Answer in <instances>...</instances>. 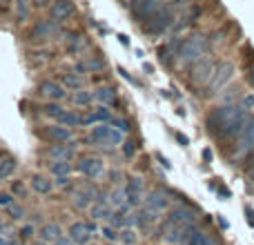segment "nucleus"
<instances>
[{
  "label": "nucleus",
  "mask_w": 254,
  "mask_h": 245,
  "mask_svg": "<svg viewBox=\"0 0 254 245\" xmlns=\"http://www.w3.org/2000/svg\"><path fill=\"white\" fill-rule=\"evenodd\" d=\"M250 121H252V114L248 107L230 103V105L216 107V110L207 116V127H210L216 136H223V138H239V136L248 129Z\"/></svg>",
  "instance_id": "nucleus-1"
},
{
  "label": "nucleus",
  "mask_w": 254,
  "mask_h": 245,
  "mask_svg": "<svg viewBox=\"0 0 254 245\" xmlns=\"http://www.w3.org/2000/svg\"><path fill=\"white\" fill-rule=\"evenodd\" d=\"M205 49H207V38L203 34H192L181 43L179 49V62L181 65H194L198 58L205 56Z\"/></svg>",
  "instance_id": "nucleus-2"
},
{
  "label": "nucleus",
  "mask_w": 254,
  "mask_h": 245,
  "mask_svg": "<svg viewBox=\"0 0 254 245\" xmlns=\"http://www.w3.org/2000/svg\"><path fill=\"white\" fill-rule=\"evenodd\" d=\"M89 138L96 145H105V147H116V145H123V131L116 129L112 122H98L92 127V134Z\"/></svg>",
  "instance_id": "nucleus-3"
},
{
  "label": "nucleus",
  "mask_w": 254,
  "mask_h": 245,
  "mask_svg": "<svg viewBox=\"0 0 254 245\" xmlns=\"http://www.w3.org/2000/svg\"><path fill=\"white\" fill-rule=\"evenodd\" d=\"M216 65H219V62H216L212 56L198 58V61L192 65V69H190V80H192L194 85H207L212 80V76H214Z\"/></svg>",
  "instance_id": "nucleus-4"
},
{
  "label": "nucleus",
  "mask_w": 254,
  "mask_h": 245,
  "mask_svg": "<svg viewBox=\"0 0 254 245\" xmlns=\"http://www.w3.org/2000/svg\"><path fill=\"white\" fill-rule=\"evenodd\" d=\"M196 228V225H181V223H174V221L167 219L165 223H163V239H165L170 245H185L188 241L190 232Z\"/></svg>",
  "instance_id": "nucleus-5"
},
{
  "label": "nucleus",
  "mask_w": 254,
  "mask_h": 245,
  "mask_svg": "<svg viewBox=\"0 0 254 245\" xmlns=\"http://www.w3.org/2000/svg\"><path fill=\"white\" fill-rule=\"evenodd\" d=\"M232 76H234V65H232V62H230V61L219 62V65H216L214 76H212V80L207 83L205 92H207V94H216L219 89H223L225 85L232 80Z\"/></svg>",
  "instance_id": "nucleus-6"
},
{
  "label": "nucleus",
  "mask_w": 254,
  "mask_h": 245,
  "mask_svg": "<svg viewBox=\"0 0 254 245\" xmlns=\"http://www.w3.org/2000/svg\"><path fill=\"white\" fill-rule=\"evenodd\" d=\"M172 20H174V11H172V7L163 4V7L158 9V11L154 13L147 22H145V31H147V34H152V36L154 34H161L165 27H170Z\"/></svg>",
  "instance_id": "nucleus-7"
},
{
  "label": "nucleus",
  "mask_w": 254,
  "mask_h": 245,
  "mask_svg": "<svg viewBox=\"0 0 254 245\" xmlns=\"http://www.w3.org/2000/svg\"><path fill=\"white\" fill-rule=\"evenodd\" d=\"M129 7H131V13H134L138 20L147 22L149 18L163 7V0H131Z\"/></svg>",
  "instance_id": "nucleus-8"
},
{
  "label": "nucleus",
  "mask_w": 254,
  "mask_h": 245,
  "mask_svg": "<svg viewBox=\"0 0 254 245\" xmlns=\"http://www.w3.org/2000/svg\"><path fill=\"white\" fill-rule=\"evenodd\" d=\"M76 170L80 174L89 176V179H101L105 174V165H103V161L98 156H83L78 161V165H76Z\"/></svg>",
  "instance_id": "nucleus-9"
},
{
  "label": "nucleus",
  "mask_w": 254,
  "mask_h": 245,
  "mask_svg": "<svg viewBox=\"0 0 254 245\" xmlns=\"http://www.w3.org/2000/svg\"><path fill=\"white\" fill-rule=\"evenodd\" d=\"M38 94L43 98H49V101L58 103L67 96V87L63 83H56V80H43L38 85Z\"/></svg>",
  "instance_id": "nucleus-10"
},
{
  "label": "nucleus",
  "mask_w": 254,
  "mask_h": 245,
  "mask_svg": "<svg viewBox=\"0 0 254 245\" xmlns=\"http://www.w3.org/2000/svg\"><path fill=\"white\" fill-rule=\"evenodd\" d=\"M94 196H98L96 189H94L92 185H83V187H78L71 194V205H74L76 210H89Z\"/></svg>",
  "instance_id": "nucleus-11"
},
{
  "label": "nucleus",
  "mask_w": 254,
  "mask_h": 245,
  "mask_svg": "<svg viewBox=\"0 0 254 245\" xmlns=\"http://www.w3.org/2000/svg\"><path fill=\"white\" fill-rule=\"evenodd\" d=\"M45 154H47V158H52V161H71V158L76 156V143L74 140H71V143H56Z\"/></svg>",
  "instance_id": "nucleus-12"
},
{
  "label": "nucleus",
  "mask_w": 254,
  "mask_h": 245,
  "mask_svg": "<svg viewBox=\"0 0 254 245\" xmlns=\"http://www.w3.org/2000/svg\"><path fill=\"white\" fill-rule=\"evenodd\" d=\"M43 136L54 140V143H71V140H74V127L52 125V127H45Z\"/></svg>",
  "instance_id": "nucleus-13"
},
{
  "label": "nucleus",
  "mask_w": 254,
  "mask_h": 245,
  "mask_svg": "<svg viewBox=\"0 0 254 245\" xmlns=\"http://www.w3.org/2000/svg\"><path fill=\"white\" fill-rule=\"evenodd\" d=\"M58 34V20H40V22H36L34 25V29H31V38L34 40H47V38H52V36H56Z\"/></svg>",
  "instance_id": "nucleus-14"
},
{
  "label": "nucleus",
  "mask_w": 254,
  "mask_h": 245,
  "mask_svg": "<svg viewBox=\"0 0 254 245\" xmlns=\"http://www.w3.org/2000/svg\"><path fill=\"white\" fill-rule=\"evenodd\" d=\"M49 16L58 22L67 20V18L74 16V2H71V0H54V2L49 4Z\"/></svg>",
  "instance_id": "nucleus-15"
},
{
  "label": "nucleus",
  "mask_w": 254,
  "mask_h": 245,
  "mask_svg": "<svg viewBox=\"0 0 254 245\" xmlns=\"http://www.w3.org/2000/svg\"><path fill=\"white\" fill-rule=\"evenodd\" d=\"M127 196H129V205H138V203H143L145 198V185H143V179L140 176H131L129 181H127Z\"/></svg>",
  "instance_id": "nucleus-16"
},
{
  "label": "nucleus",
  "mask_w": 254,
  "mask_h": 245,
  "mask_svg": "<svg viewBox=\"0 0 254 245\" xmlns=\"http://www.w3.org/2000/svg\"><path fill=\"white\" fill-rule=\"evenodd\" d=\"M170 221L181 223V225H196V212L190 210V207H185V205L172 207L170 210Z\"/></svg>",
  "instance_id": "nucleus-17"
},
{
  "label": "nucleus",
  "mask_w": 254,
  "mask_h": 245,
  "mask_svg": "<svg viewBox=\"0 0 254 245\" xmlns=\"http://www.w3.org/2000/svg\"><path fill=\"white\" fill-rule=\"evenodd\" d=\"M254 147V116H252V121H250V125H248V129L243 131L241 136H239V140H237V156L241 158V156H246L248 152Z\"/></svg>",
  "instance_id": "nucleus-18"
},
{
  "label": "nucleus",
  "mask_w": 254,
  "mask_h": 245,
  "mask_svg": "<svg viewBox=\"0 0 254 245\" xmlns=\"http://www.w3.org/2000/svg\"><path fill=\"white\" fill-rule=\"evenodd\" d=\"M69 237L74 239L76 245H87L92 241V230H89L87 223H83V221H76V223L69 225Z\"/></svg>",
  "instance_id": "nucleus-19"
},
{
  "label": "nucleus",
  "mask_w": 254,
  "mask_h": 245,
  "mask_svg": "<svg viewBox=\"0 0 254 245\" xmlns=\"http://www.w3.org/2000/svg\"><path fill=\"white\" fill-rule=\"evenodd\" d=\"M38 237H40V241H43V243L54 245L58 239L63 237V230H61V225H58V223H45L43 228H40Z\"/></svg>",
  "instance_id": "nucleus-20"
},
{
  "label": "nucleus",
  "mask_w": 254,
  "mask_h": 245,
  "mask_svg": "<svg viewBox=\"0 0 254 245\" xmlns=\"http://www.w3.org/2000/svg\"><path fill=\"white\" fill-rule=\"evenodd\" d=\"M143 205H145V207H152V210H156V212H161V214H163V210L167 207V198H165V194H163V192L154 189V192L145 194Z\"/></svg>",
  "instance_id": "nucleus-21"
},
{
  "label": "nucleus",
  "mask_w": 254,
  "mask_h": 245,
  "mask_svg": "<svg viewBox=\"0 0 254 245\" xmlns=\"http://www.w3.org/2000/svg\"><path fill=\"white\" fill-rule=\"evenodd\" d=\"M185 245H216V239L212 237V234H207L205 230L194 228L192 232H190V237H188V241H185Z\"/></svg>",
  "instance_id": "nucleus-22"
},
{
  "label": "nucleus",
  "mask_w": 254,
  "mask_h": 245,
  "mask_svg": "<svg viewBox=\"0 0 254 245\" xmlns=\"http://www.w3.org/2000/svg\"><path fill=\"white\" fill-rule=\"evenodd\" d=\"M94 98H96L101 105H114L116 103V89L110 87V85H103V87H96L94 89Z\"/></svg>",
  "instance_id": "nucleus-23"
},
{
  "label": "nucleus",
  "mask_w": 254,
  "mask_h": 245,
  "mask_svg": "<svg viewBox=\"0 0 254 245\" xmlns=\"http://www.w3.org/2000/svg\"><path fill=\"white\" fill-rule=\"evenodd\" d=\"M61 83L65 85L67 89H71V92H76V89H83L85 87V78L80 74H76V71H67V74H61Z\"/></svg>",
  "instance_id": "nucleus-24"
},
{
  "label": "nucleus",
  "mask_w": 254,
  "mask_h": 245,
  "mask_svg": "<svg viewBox=\"0 0 254 245\" xmlns=\"http://www.w3.org/2000/svg\"><path fill=\"white\" fill-rule=\"evenodd\" d=\"M110 203L116 207H125L129 205V196H127V187H123V185H116L114 189H112L110 194Z\"/></svg>",
  "instance_id": "nucleus-25"
},
{
  "label": "nucleus",
  "mask_w": 254,
  "mask_h": 245,
  "mask_svg": "<svg viewBox=\"0 0 254 245\" xmlns=\"http://www.w3.org/2000/svg\"><path fill=\"white\" fill-rule=\"evenodd\" d=\"M31 187H34L38 194H52L54 183L47 179V176H40V174H36V176H31Z\"/></svg>",
  "instance_id": "nucleus-26"
},
{
  "label": "nucleus",
  "mask_w": 254,
  "mask_h": 245,
  "mask_svg": "<svg viewBox=\"0 0 254 245\" xmlns=\"http://www.w3.org/2000/svg\"><path fill=\"white\" fill-rule=\"evenodd\" d=\"M56 122L58 125H65V127H78V125H83V116L71 112V110H65V114H63Z\"/></svg>",
  "instance_id": "nucleus-27"
},
{
  "label": "nucleus",
  "mask_w": 254,
  "mask_h": 245,
  "mask_svg": "<svg viewBox=\"0 0 254 245\" xmlns=\"http://www.w3.org/2000/svg\"><path fill=\"white\" fill-rule=\"evenodd\" d=\"M49 172L54 176H69L71 174V161H52L49 163Z\"/></svg>",
  "instance_id": "nucleus-28"
},
{
  "label": "nucleus",
  "mask_w": 254,
  "mask_h": 245,
  "mask_svg": "<svg viewBox=\"0 0 254 245\" xmlns=\"http://www.w3.org/2000/svg\"><path fill=\"white\" fill-rule=\"evenodd\" d=\"M89 216L96 221H103V219H112V210L107 203H96V205L89 207Z\"/></svg>",
  "instance_id": "nucleus-29"
},
{
  "label": "nucleus",
  "mask_w": 254,
  "mask_h": 245,
  "mask_svg": "<svg viewBox=\"0 0 254 245\" xmlns=\"http://www.w3.org/2000/svg\"><path fill=\"white\" fill-rule=\"evenodd\" d=\"M71 101L76 103V105H83V107H87L92 101H96L94 98V92H83V89H76L74 94H71Z\"/></svg>",
  "instance_id": "nucleus-30"
},
{
  "label": "nucleus",
  "mask_w": 254,
  "mask_h": 245,
  "mask_svg": "<svg viewBox=\"0 0 254 245\" xmlns=\"http://www.w3.org/2000/svg\"><path fill=\"white\" fill-rule=\"evenodd\" d=\"M105 67V62L101 61V58H96V61H83L76 65V71H98Z\"/></svg>",
  "instance_id": "nucleus-31"
},
{
  "label": "nucleus",
  "mask_w": 254,
  "mask_h": 245,
  "mask_svg": "<svg viewBox=\"0 0 254 245\" xmlns=\"http://www.w3.org/2000/svg\"><path fill=\"white\" fill-rule=\"evenodd\" d=\"M13 167H16V158H13V156H7V154H4L2 163H0V181L7 179V176L13 172Z\"/></svg>",
  "instance_id": "nucleus-32"
},
{
  "label": "nucleus",
  "mask_w": 254,
  "mask_h": 245,
  "mask_svg": "<svg viewBox=\"0 0 254 245\" xmlns=\"http://www.w3.org/2000/svg\"><path fill=\"white\" fill-rule=\"evenodd\" d=\"M45 114H47L49 119L58 121L63 114H65V107H61V105H58V103H49V105L45 107Z\"/></svg>",
  "instance_id": "nucleus-33"
},
{
  "label": "nucleus",
  "mask_w": 254,
  "mask_h": 245,
  "mask_svg": "<svg viewBox=\"0 0 254 245\" xmlns=\"http://www.w3.org/2000/svg\"><path fill=\"white\" fill-rule=\"evenodd\" d=\"M101 234H103V239H107V241H112V243H116V241L121 239V234H116L114 225H103V228H101Z\"/></svg>",
  "instance_id": "nucleus-34"
},
{
  "label": "nucleus",
  "mask_w": 254,
  "mask_h": 245,
  "mask_svg": "<svg viewBox=\"0 0 254 245\" xmlns=\"http://www.w3.org/2000/svg\"><path fill=\"white\" fill-rule=\"evenodd\" d=\"M31 2H34V0H16L18 18H27V13H29V9H31Z\"/></svg>",
  "instance_id": "nucleus-35"
},
{
  "label": "nucleus",
  "mask_w": 254,
  "mask_h": 245,
  "mask_svg": "<svg viewBox=\"0 0 254 245\" xmlns=\"http://www.w3.org/2000/svg\"><path fill=\"white\" fill-rule=\"evenodd\" d=\"M7 212H9V216H11L13 221H20L22 216H25V207L18 205V203H11V205H7Z\"/></svg>",
  "instance_id": "nucleus-36"
},
{
  "label": "nucleus",
  "mask_w": 254,
  "mask_h": 245,
  "mask_svg": "<svg viewBox=\"0 0 254 245\" xmlns=\"http://www.w3.org/2000/svg\"><path fill=\"white\" fill-rule=\"evenodd\" d=\"M119 234H121L119 241H121V243H125V245H131V243L136 241V232H134L131 228H123Z\"/></svg>",
  "instance_id": "nucleus-37"
},
{
  "label": "nucleus",
  "mask_w": 254,
  "mask_h": 245,
  "mask_svg": "<svg viewBox=\"0 0 254 245\" xmlns=\"http://www.w3.org/2000/svg\"><path fill=\"white\" fill-rule=\"evenodd\" d=\"M112 125H114L116 129H121L123 134L129 131V121H127V119H112Z\"/></svg>",
  "instance_id": "nucleus-38"
},
{
  "label": "nucleus",
  "mask_w": 254,
  "mask_h": 245,
  "mask_svg": "<svg viewBox=\"0 0 254 245\" xmlns=\"http://www.w3.org/2000/svg\"><path fill=\"white\" fill-rule=\"evenodd\" d=\"M11 203H13V194L0 192V205H11Z\"/></svg>",
  "instance_id": "nucleus-39"
},
{
  "label": "nucleus",
  "mask_w": 254,
  "mask_h": 245,
  "mask_svg": "<svg viewBox=\"0 0 254 245\" xmlns=\"http://www.w3.org/2000/svg\"><path fill=\"white\" fill-rule=\"evenodd\" d=\"M36 230H34V225H25V228L20 230V237L22 239H31V234H34Z\"/></svg>",
  "instance_id": "nucleus-40"
},
{
  "label": "nucleus",
  "mask_w": 254,
  "mask_h": 245,
  "mask_svg": "<svg viewBox=\"0 0 254 245\" xmlns=\"http://www.w3.org/2000/svg\"><path fill=\"white\" fill-rule=\"evenodd\" d=\"M54 245H76V243H74V239L71 237H61Z\"/></svg>",
  "instance_id": "nucleus-41"
},
{
  "label": "nucleus",
  "mask_w": 254,
  "mask_h": 245,
  "mask_svg": "<svg viewBox=\"0 0 254 245\" xmlns=\"http://www.w3.org/2000/svg\"><path fill=\"white\" fill-rule=\"evenodd\" d=\"M56 185H61V187L69 185V176H56Z\"/></svg>",
  "instance_id": "nucleus-42"
},
{
  "label": "nucleus",
  "mask_w": 254,
  "mask_h": 245,
  "mask_svg": "<svg viewBox=\"0 0 254 245\" xmlns=\"http://www.w3.org/2000/svg\"><path fill=\"white\" fill-rule=\"evenodd\" d=\"M156 158H158V161H161V165L165 167V170H170V167H172V165H170V161H167V158L163 156V154H156Z\"/></svg>",
  "instance_id": "nucleus-43"
},
{
  "label": "nucleus",
  "mask_w": 254,
  "mask_h": 245,
  "mask_svg": "<svg viewBox=\"0 0 254 245\" xmlns=\"http://www.w3.org/2000/svg\"><path fill=\"white\" fill-rule=\"evenodd\" d=\"M125 154H127V156H131V154H134V143H131V140H127V143H125Z\"/></svg>",
  "instance_id": "nucleus-44"
},
{
  "label": "nucleus",
  "mask_w": 254,
  "mask_h": 245,
  "mask_svg": "<svg viewBox=\"0 0 254 245\" xmlns=\"http://www.w3.org/2000/svg\"><path fill=\"white\" fill-rule=\"evenodd\" d=\"M246 214H248V223L254 225V212H252V207H246Z\"/></svg>",
  "instance_id": "nucleus-45"
},
{
  "label": "nucleus",
  "mask_w": 254,
  "mask_h": 245,
  "mask_svg": "<svg viewBox=\"0 0 254 245\" xmlns=\"http://www.w3.org/2000/svg\"><path fill=\"white\" fill-rule=\"evenodd\" d=\"M172 2H174V7L183 9V7H188V2H190V0H172Z\"/></svg>",
  "instance_id": "nucleus-46"
},
{
  "label": "nucleus",
  "mask_w": 254,
  "mask_h": 245,
  "mask_svg": "<svg viewBox=\"0 0 254 245\" xmlns=\"http://www.w3.org/2000/svg\"><path fill=\"white\" fill-rule=\"evenodd\" d=\"M243 107H248V110H250V107H254V96H248L246 101H243Z\"/></svg>",
  "instance_id": "nucleus-47"
},
{
  "label": "nucleus",
  "mask_w": 254,
  "mask_h": 245,
  "mask_svg": "<svg viewBox=\"0 0 254 245\" xmlns=\"http://www.w3.org/2000/svg\"><path fill=\"white\" fill-rule=\"evenodd\" d=\"M203 161H207V163L212 161V152H210V149H203Z\"/></svg>",
  "instance_id": "nucleus-48"
},
{
  "label": "nucleus",
  "mask_w": 254,
  "mask_h": 245,
  "mask_svg": "<svg viewBox=\"0 0 254 245\" xmlns=\"http://www.w3.org/2000/svg\"><path fill=\"white\" fill-rule=\"evenodd\" d=\"M248 83H250L252 87H254V67H252L250 71H248Z\"/></svg>",
  "instance_id": "nucleus-49"
},
{
  "label": "nucleus",
  "mask_w": 254,
  "mask_h": 245,
  "mask_svg": "<svg viewBox=\"0 0 254 245\" xmlns=\"http://www.w3.org/2000/svg\"><path fill=\"white\" fill-rule=\"evenodd\" d=\"M34 4H36V7H47L49 0H34Z\"/></svg>",
  "instance_id": "nucleus-50"
},
{
  "label": "nucleus",
  "mask_w": 254,
  "mask_h": 245,
  "mask_svg": "<svg viewBox=\"0 0 254 245\" xmlns=\"http://www.w3.org/2000/svg\"><path fill=\"white\" fill-rule=\"evenodd\" d=\"M176 140H179V143H181V145H188V138H185V136H183V134H176Z\"/></svg>",
  "instance_id": "nucleus-51"
},
{
  "label": "nucleus",
  "mask_w": 254,
  "mask_h": 245,
  "mask_svg": "<svg viewBox=\"0 0 254 245\" xmlns=\"http://www.w3.org/2000/svg\"><path fill=\"white\" fill-rule=\"evenodd\" d=\"M11 189H16V194H22V185H20V183H16Z\"/></svg>",
  "instance_id": "nucleus-52"
},
{
  "label": "nucleus",
  "mask_w": 254,
  "mask_h": 245,
  "mask_svg": "<svg viewBox=\"0 0 254 245\" xmlns=\"http://www.w3.org/2000/svg\"><path fill=\"white\" fill-rule=\"evenodd\" d=\"M250 179L254 181V163H252V165H250Z\"/></svg>",
  "instance_id": "nucleus-53"
},
{
  "label": "nucleus",
  "mask_w": 254,
  "mask_h": 245,
  "mask_svg": "<svg viewBox=\"0 0 254 245\" xmlns=\"http://www.w3.org/2000/svg\"><path fill=\"white\" fill-rule=\"evenodd\" d=\"M31 245H47V243H43V241H36V243H31Z\"/></svg>",
  "instance_id": "nucleus-54"
},
{
  "label": "nucleus",
  "mask_w": 254,
  "mask_h": 245,
  "mask_svg": "<svg viewBox=\"0 0 254 245\" xmlns=\"http://www.w3.org/2000/svg\"><path fill=\"white\" fill-rule=\"evenodd\" d=\"M2 158H4V154H0V163H2Z\"/></svg>",
  "instance_id": "nucleus-55"
},
{
  "label": "nucleus",
  "mask_w": 254,
  "mask_h": 245,
  "mask_svg": "<svg viewBox=\"0 0 254 245\" xmlns=\"http://www.w3.org/2000/svg\"><path fill=\"white\" fill-rule=\"evenodd\" d=\"M2 228H4V225H2V221H0V230H2Z\"/></svg>",
  "instance_id": "nucleus-56"
},
{
  "label": "nucleus",
  "mask_w": 254,
  "mask_h": 245,
  "mask_svg": "<svg viewBox=\"0 0 254 245\" xmlns=\"http://www.w3.org/2000/svg\"><path fill=\"white\" fill-rule=\"evenodd\" d=\"M0 2H9V0H0Z\"/></svg>",
  "instance_id": "nucleus-57"
}]
</instances>
